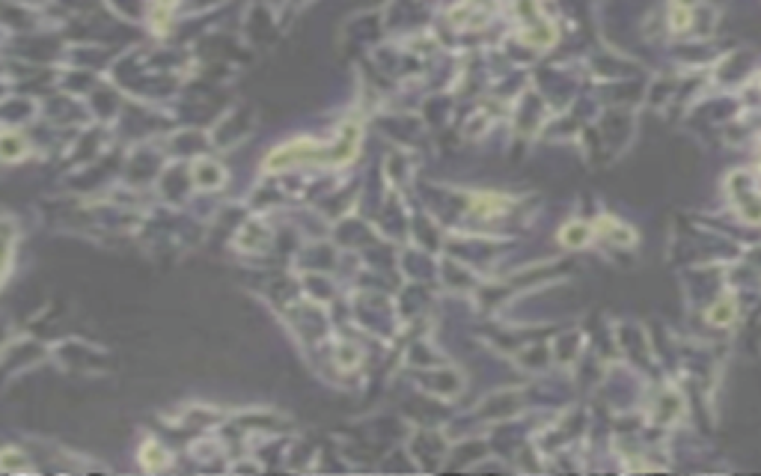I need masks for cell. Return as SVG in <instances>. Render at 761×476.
Returning <instances> with one entry per match:
<instances>
[{
	"label": "cell",
	"instance_id": "cell-1",
	"mask_svg": "<svg viewBox=\"0 0 761 476\" xmlns=\"http://www.w3.org/2000/svg\"><path fill=\"white\" fill-rule=\"evenodd\" d=\"M140 461H143V468L146 470H161L170 464V456H167V450L158 444V440H146L140 450Z\"/></svg>",
	"mask_w": 761,
	"mask_h": 476
},
{
	"label": "cell",
	"instance_id": "cell-2",
	"mask_svg": "<svg viewBox=\"0 0 761 476\" xmlns=\"http://www.w3.org/2000/svg\"><path fill=\"white\" fill-rule=\"evenodd\" d=\"M27 155V143L18 135H0V161H18Z\"/></svg>",
	"mask_w": 761,
	"mask_h": 476
}]
</instances>
